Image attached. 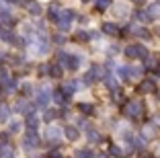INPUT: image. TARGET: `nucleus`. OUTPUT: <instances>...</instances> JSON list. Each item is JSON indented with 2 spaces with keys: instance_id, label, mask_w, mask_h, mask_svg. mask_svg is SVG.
I'll use <instances>...</instances> for the list:
<instances>
[{
  "instance_id": "nucleus-1",
  "label": "nucleus",
  "mask_w": 160,
  "mask_h": 158,
  "mask_svg": "<svg viewBox=\"0 0 160 158\" xmlns=\"http://www.w3.org/2000/svg\"><path fill=\"white\" fill-rule=\"evenodd\" d=\"M142 113H144V105L140 101H132L123 107V115H127L129 119H140Z\"/></svg>"
},
{
  "instance_id": "nucleus-2",
  "label": "nucleus",
  "mask_w": 160,
  "mask_h": 158,
  "mask_svg": "<svg viewBox=\"0 0 160 158\" xmlns=\"http://www.w3.org/2000/svg\"><path fill=\"white\" fill-rule=\"evenodd\" d=\"M72 19H74V13H72V10H62V13L58 14L56 23H58V27H60L62 31H68V29H70V21Z\"/></svg>"
},
{
  "instance_id": "nucleus-3",
  "label": "nucleus",
  "mask_w": 160,
  "mask_h": 158,
  "mask_svg": "<svg viewBox=\"0 0 160 158\" xmlns=\"http://www.w3.org/2000/svg\"><path fill=\"white\" fill-rule=\"evenodd\" d=\"M125 56L127 58H144L148 56V51H146V47H142V45H127L125 47Z\"/></svg>"
},
{
  "instance_id": "nucleus-4",
  "label": "nucleus",
  "mask_w": 160,
  "mask_h": 158,
  "mask_svg": "<svg viewBox=\"0 0 160 158\" xmlns=\"http://www.w3.org/2000/svg\"><path fill=\"white\" fill-rule=\"evenodd\" d=\"M105 72H103V68H99V66H92V68L88 70V72H86V76H84V82H94V80L99 78V76H103Z\"/></svg>"
},
{
  "instance_id": "nucleus-5",
  "label": "nucleus",
  "mask_w": 160,
  "mask_h": 158,
  "mask_svg": "<svg viewBox=\"0 0 160 158\" xmlns=\"http://www.w3.org/2000/svg\"><path fill=\"white\" fill-rule=\"evenodd\" d=\"M45 138H47V142H60V138H62V130L60 127H47V131H45Z\"/></svg>"
},
{
  "instance_id": "nucleus-6",
  "label": "nucleus",
  "mask_w": 160,
  "mask_h": 158,
  "mask_svg": "<svg viewBox=\"0 0 160 158\" xmlns=\"http://www.w3.org/2000/svg\"><path fill=\"white\" fill-rule=\"evenodd\" d=\"M103 31L107 33V35H111V37H117L119 33H121V29H119L115 23H105L103 25Z\"/></svg>"
},
{
  "instance_id": "nucleus-7",
  "label": "nucleus",
  "mask_w": 160,
  "mask_h": 158,
  "mask_svg": "<svg viewBox=\"0 0 160 158\" xmlns=\"http://www.w3.org/2000/svg\"><path fill=\"white\" fill-rule=\"evenodd\" d=\"M47 103H49V90H47V89H41L37 93V105H39V107H45Z\"/></svg>"
},
{
  "instance_id": "nucleus-8",
  "label": "nucleus",
  "mask_w": 160,
  "mask_h": 158,
  "mask_svg": "<svg viewBox=\"0 0 160 158\" xmlns=\"http://www.w3.org/2000/svg\"><path fill=\"white\" fill-rule=\"evenodd\" d=\"M156 66H158V60H156L154 56H150V54H148V56L144 58V68H146V70H152V72H156Z\"/></svg>"
},
{
  "instance_id": "nucleus-9",
  "label": "nucleus",
  "mask_w": 160,
  "mask_h": 158,
  "mask_svg": "<svg viewBox=\"0 0 160 158\" xmlns=\"http://www.w3.org/2000/svg\"><path fill=\"white\" fill-rule=\"evenodd\" d=\"M142 93H154L156 90V86H154V82H152V80H144V82H142Z\"/></svg>"
},
{
  "instance_id": "nucleus-10",
  "label": "nucleus",
  "mask_w": 160,
  "mask_h": 158,
  "mask_svg": "<svg viewBox=\"0 0 160 158\" xmlns=\"http://www.w3.org/2000/svg\"><path fill=\"white\" fill-rule=\"evenodd\" d=\"M53 99H56V103L58 105H66V101H68V97L62 90H56V94H53Z\"/></svg>"
},
{
  "instance_id": "nucleus-11",
  "label": "nucleus",
  "mask_w": 160,
  "mask_h": 158,
  "mask_svg": "<svg viewBox=\"0 0 160 158\" xmlns=\"http://www.w3.org/2000/svg\"><path fill=\"white\" fill-rule=\"evenodd\" d=\"M27 10L31 14H41V6H39L37 2H29V4H27Z\"/></svg>"
},
{
  "instance_id": "nucleus-12",
  "label": "nucleus",
  "mask_w": 160,
  "mask_h": 158,
  "mask_svg": "<svg viewBox=\"0 0 160 158\" xmlns=\"http://www.w3.org/2000/svg\"><path fill=\"white\" fill-rule=\"evenodd\" d=\"M66 138L72 140V142L78 140V130H76V127H66Z\"/></svg>"
},
{
  "instance_id": "nucleus-13",
  "label": "nucleus",
  "mask_w": 160,
  "mask_h": 158,
  "mask_svg": "<svg viewBox=\"0 0 160 158\" xmlns=\"http://www.w3.org/2000/svg\"><path fill=\"white\" fill-rule=\"evenodd\" d=\"M148 14H150V19L152 17H160V2L158 4H152L150 8H148Z\"/></svg>"
},
{
  "instance_id": "nucleus-14",
  "label": "nucleus",
  "mask_w": 160,
  "mask_h": 158,
  "mask_svg": "<svg viewBox=\"0 0 160 158\" xmlns=\"http://www.w3.org/2000/svg\"><path fill=\"white\" fill-rule=\"evenodd\" d=\"M37 123H39V119L35 115H29L27 117V127H29V130H35V127H37Z\"/></svg>"
},
{
  "instance_id": "nucleus-15",
  "label": "nucleus",
  "mask_w": 160,
  "mask_h": 158,
  "mask_svg": "<svg viewBox=\"0 0 160 158\" xmlns=\"http://www.w3.org/2000/svg\"><path fill=\"white\" fill-rule=\"evenodd\" d=\"M117 76L119 78H129V68H127V66H121V68H117Z\"/></svg>"
},
{
  "instance_id": "nucleus-16",
  "label": "nucleus",
  "mask_w": 160,
  "mask_h": 158,
  "mask_svg": "<svg viewBox=\"0 0 160 158\" xmlns=\"http://www.w3.org/2000/svg\"><path fill=\"white\" fill-rule=\"evenodd\" d=\"M78 64H80V58L68 56V68H78Z\"/></svg>"
},
{
  "instance_id": "nucleus-17",
  "label": "nucleus",
  "mask_w": 160,
  "mask_h": 158,
  "mask_svg": "<svg viewBox=\"0 0 160 158\" xmlns=\"http://www.w3.org/2000/svg\"><path fill=\"white\" fill-rule=\"evenodd\" d=\"M144 74V68H129V76L132 78H138V76Z\"/></svg>"
},
{
  "instance_id": "nucleus-18",
  "label": "nucleus",
  "mask_w": 160,
  "mask_h": 158,
  "mask_svg": "<svg viewBox=\"0 0 160 158\" xmlns=\"http://www.w3.org/2000/svg\"><path fill=\"white\" fill-rule=\"evenodd\" d=\"M136 19H140L142 23H148V21H150V14H148V13H140V10H138V13H136Z\"/></svg>"
},
{
  "instance_id": "nucleus-19",
  "label": "nucleus",
  "mask_w": 160,
  "mask_h": 158,
  "mask_svg": "<svg viewBox=\"0 0 160 158\" xmlns=\"http://www.w3.org/2000/svg\"><path fill=\"white\" fill-rule=\"evenodd\" d=\"M86 138H88V142H92V144H94V142H99V134H97V131H92V130H88V135H86Z\"/></svg>"
},
{
  "instance_id": "nucleus-20",
  "label": "nucleus",
  "mask_w": 160,
  "mask_h": 158,
  "mask_svg": "<svg viewBox=\"0 0 160 158\" xmlns=\"http://www.w3.org/2000/svg\"><path fill=\"white\" fill-rule=\"evenodd\" d=\"M154 127H156V125H146L142 135H144V138H152V134H154Z\"/></svg>"
},
{
  "instance_id": "nucleus-21",
  "label": "nucleus",
  "mask_w": 160,
  "mask_h": 158,
  "mask_svg": "<svg viewBox=\"0 0 160 158\" xmlns=\"http://www.w3.org/2000/svg\"><path fill=\"white\" fill-rule=\"evenodd\" d=\"M49 74H52V76H56V78H60V76H62V66H53Z\"/></svg>"
},
{
  "instance_id": "nucleus-22",
  "label": "nucleus",
  "mask_w": 160,
  "mask_h": 158,
  "mask_svg": "<svg viewBox=\"0 0 160 158\" xmlns=\"http://www.w3.org/2000/svg\"><path fill=\"white\" fill-rule=\"evenodd\" d=\"M92 156V152H88V150H80V152H76V158H90Z\"/></svg>"
},
{
  "instance_id": "nucleus-23",
  "label": "nucleus",
  "mask_w": 160,
  "mask_h": 158,
  "mask_svg": "<svg viewBox=\"0 0 160 158\" xmlns=\"http://www.w3.org/2000/svg\"><path fill=\"white\" fill-rule=\"evenodd\" d=\"M109 4H111V0H97V6H99L101 10H105Z\"/></svg>"
},
{
  "instance_id": "nucleus-24",
  "label": "nucleus",
  "mask_w": 160,
  "mask_h": 158,
  "mask_svg": "<svg viewBox=\"0 0 160 158\" xmlns=\"http://www.w3.org/2000/svg\"><path fill=\"white\" fill-rule=\"evenodd\" d=\"M78 107H80V111H82V113H92V107H90V105H86V103H80Z\"/></svg>"
},
{
  "instance_id": "nucleus-25",
  "label": "nucleus",
  "mask_w": 160,
  "mask_h": 158,
  "mask_svg": "<svg viewBox=\"0 0 160 158\" xmlns=\"http://www.w3.org/2000/svg\"><path fill=\"white\" fill-rule=\"evenodd\" d=\"M111 154H113V156H117V158H121L125 152H121V150H119L117 146H111Z\"/></svg>"
},
{
  "instance_id": "nucleus-26",
  "label": "nucleus",
  "mask_w": 160,
  "mask_h": 158,
  "mask_svg": "<svg viewBox=\"0 0 160 158\" xmlns=\"http://www.w3.org/2000/svg\"><path fill=\"white\" fill-rule=\"evenodd\" d=\"M6 117H8V109L0 107V121H6Z\"/></svg>"
},
{
  "instance_id": "nucleus-27",
  "label": "nucleus",
  "mask_w": 160,
  "mask_h": 158,
  "mask_svg": "<svg viewBox=\"0 0 160 158\" xmlns=\"http://www.w3.org/2000/svg\"><path fill=\"white\" fill-rule=\"evenodd\" d=\"M133 144H136L138 148H142V146L146 144V140H144V138H136V140H133Z\"/></svg>"
},
{
  "instance_id": "nucleus-28",
  "label": "nucleus",
  "mask_w": 160,
  "mask_h": 158,
  "mask_svg": "<svg viewBox=\"0 0 160 158\" xmlns=\"http://www.w3.org/2000/svg\"><path fill=\"white\" fill-rule=\"evenodd\" d=\"M19 130H21V123H17V121L10 123V131H19Z\"/></svg>"
},
{
  "instance_id": "nucleus-29",
  "label": "nucleus",
  "mask_w": 160,
  "mask_h": 158,
  "mask_svg": "<svg viewBox=\"0 0 160 158\" xmlns=\"http://www.w3.org/2000/svg\"><path fill=\"white\" fill-rule=\"evenodd\" d=\"M53 117H56V113H53V111H47L45 113V121H52Z\"/></svg>"
},
{
  "instance_id": "nucleus-30",
  "label": "nucleus",
  "mask_w": 160,
  "mask_h": 158,
  "mask_svg": "<svg viewBox=\"0 0 160 158\" xmlns=\"http://www.w3.org/2000/svg\"><path fill=\"white\" fill-rule=\"evenodd\" d=\"M78 39H80V41H86V39H88V35H86L84 31H80L78 33Z\"/></svg>"
},
{
  "instance_id": "nucleus-31",
  "label": "nucleus",
  "mask_w": 160,
  "mask_h": 158,
  "mask_svg": "<svg viewBox=\"0 0 160 158\" xmlns=\"http://www.w3.org/2000/svg\"><path fill=\"white\" fill-rule=\"evenodd\" d=\"M53 41H56V43H64L66 39H64V35H56V39H53Z\"/></svg>"
},
{
  "instance_id": "nucleus-32",
  "label": "nucleus",
  "mask_w": 160,
  "mask_h": 158,
  "mask_svg": "<svg viewBox=\"0 0 160 158\" xmlns=\"http://www.w3.org/2000/svg\"><path fill=\"white\" fill-rule=\"evenodd\" d=\"M52 158H62V156H60L58 152H53V154H52Z\"/></svg>"
},
{
  "instance_id": "nucleus-33",
  "label": "nucleus",
  "mask_w": 160,
  "mask_h": 158,
  "mask_svg": "<svg viewBox=\"0 0 160 158\" xmlns=\"http://www.w3.org/2000/svg\"><path fill=\"white\" fill-rule=\"evenodd\" d=\"M2 60H4V56H2V54H0V62H2Z\"/></svg>"
},
{
  "instance_id": "nucleus-34",
  "label": "nucleus",
  "mask_w": 160,
  "mask_h": 158,
  "mask_svg": "<svg viewBox=\"0 0 160 158\" xmlns=\"http://www.w3.org/2000/svg\"><path fill=\"white\" fill-rule=\"evenodd\" d=\"M158 99H160V90H158Z\"/></svg>"
},
{
  "instance_id": "nucleus-35",
  "label": "nucleus",
  "mask_w": 160,
  "mask_h": 158,
  "mask_svg": "<svg viewBox=\"0 0 160 158\" xmlns=\"http://www.w3.org/2000/svg\"><path fill=\"white\" fill-rule=\"evenodd\" d=\"M133 2H140V0H133Z\"/></svg>"
},
{
  "instance_id": "nucleus-36",
  "label": "nucleus",
  "mask_w": 160,
  "mask_h": 158,
  "mask_svg": "<svg viewBox=\"0 0 160 158\" xmlns=\"http://www.w3.org/2000/svg\"><path fill=\"white\" fill-rule=\"evenodd\" d=\"M101 158H107V156H101Z\"/></svg>"
}]
</instances>
